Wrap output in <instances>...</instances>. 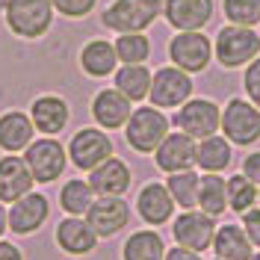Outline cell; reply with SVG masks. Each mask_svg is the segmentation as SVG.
<instances>
[{
    "label": "cell",
    "instance_id": "cell-28",
    "mask_svg": "<svg viewBox=\"0 0 260 260\" xmlns=\"http://www.w3.org/2000/svg\"><path fill=\"white\" fill-rule=\"evenodd\" d=\"M115 89L130 101H142L151 92V71L145 65H124L115 71Z\"/></svg>",
    "mask_w": 260,
    "mask_h": 260
},
{
    "label": "cell",
    "instance_id": "cell-40",
    "mask_svg": "<svg viewBox=\"0 0 260 260\" xmlns=\"http://www.w3.org/2000/svg\"><path fill=\"white\" fill-rule=\"evenodd\" d=\"M6 225H9V213H3V207H0V234L6 231Z\"/></svg>",
    "mask_w": 260,
    "mask_h": 260
},
{
    "label": "cell",
    "instance_id": "cell-31",
    "mask_svg": "<svg viewBox=\"0 0 260 260\" xmlns=\"http://www.w3.org/2000/svg\"><path fill=\"white\" fill-rule=\"evenodd\" d=\"M113 48H115V56L124 65H142L148 59V53H151V45H148V39L142 32H121Z\"/></svg>",
    "mask_w": 260,
    "mask_h": 260
},
{
    "label": "cell",
    "instance_id": "cell-3",
    "mask_svg": "<svg viewBox=\"0 0 260 260\" xmlns=\"http://www.w3.org/2000/svg\"><path fill=\"white\" fill-rule=\"evenodd\" d=\"M222 130L225 139L234 145H254L260 139V110L251 101L231 98L222 110Z\"/></svg>",
    "mask_w": 260,
    "mask_h": 260
},
{
    "label": "cell",
    "instance_id": "cell-8",
    "mask_svg": "<svg viewBox=\"0 0 260 260\" xmlns=\"http://www.w3.org/2000/svg\"><path fill=\"white\" fill-rule=\"evenodd\" d=\"M169 56L186 74H198L204 71L213 59V45L204 32H178L169 42Z\"/></svg>",
    "mask_w": 260,
    "mask_h": 260
},
{
    "label": "cell",
    "instance_id": "cell-22",
    "mask_svg": "<svg viewBox=\"0 0 260 260\" xmlns=\"http://www.w3.org/2000/svg\"><path fill=\"white\" fill-rule=\"evenodd\" d=\"M32 124L42 133H59L68 124V104L56 95H45L32 104Z\"/></svg>",
    "mask_w": 260,
    "mask_h": 260
},
{
    "label": "cell",
    "instance_id": "cell-29",
    "mask_svg": "<svg viewBox=\"0 0 260 260\" xmlns=\"http://www.w3.org/2000/svg\"><path fill=\"white\" fill-rule=\"evenodd\" d=\"M198 183H201V178L195 175L192 169H186V172H175V175H169L166 189H169V195L175 198V204L186 207V210H192L195 204H198Z\"/></svg>",
    "mask_w": 260,
    "mask_h": 260
},
{
    "label": "cell",
    "instance_id": "cell-1",
    "mask_svg": "<svg viewBox=\"0 0 260 260\" xmlns=\"http://www.w3.org/2000/svg\"><path fill=\"white\" fill-rule=\"evenodd\" d=\"M257 53H260V36L251 27L228 24L216 36V59L225 68L248 65L251 59H257Z\"/></svg>",
    "mask_w": 260,
    "mask_h": 260
},
{
    "label": "cell",
    "instance_id": "cell-7",
    "mask_svg": "<svg viewBox=\"0 0 260 260\" xmlns=\"http://www.w3.org/2000/svg\"><path fill=\"white\" fill-rule=\"evenodd\" d=\"M192 95V80L186 71H180L178 65L172 68H160L154 77H151V104L157 110H172V107H183Z\"/></svg>",
    "mask_w": 260,
    "mask_h": 260
},
{
    "label": "cell",
    "instance_id": "cell-34",
    "mask_svg": "<svg viewBox=\"0 0 260 260\" xmlns=\"http://www.w3.org/2000/svg\"><path fill=\"white\" fill-rule=\"evenodd\" d=\"M243 86H245V95L251 98V104L260 110V56L257 59H251V65L245 68Z\"/></svg>",
    "mask_w": 260,
    "mask_h": 260
},
{
    "label": "cell",
    "instance_id": "cell-4",
    "mask_svg": "<svg viewBox=\"0 0 260 260\" xmlns=\"http://www.w3.org/2000/svg\"><path fill=\"white\" fill-rule=\"evenodd\" d=\"M160 0H115L104 12V24L115 32H142L160 15Z\"/></svg>",
    "mask_w": 260,
    "mask_h": 260
},
{
    "label": "cell",
    "instance_id": "cell-12",
    "mask_svg": "<svg viewBox=\"0 0 260 260\" xmlns=\"http://www.w3.org/2000/svg\"><path fill=\"white\" fill-rule=\"evenodd\" d=\"M68 154H71V162H74L77 169L92 172L95 166H101L104 160L113 157V142H110L107 133H101V130H95V127H86L71 139Z\"/></svg>",
    "mask_w": 260,
    "mask_h": 260
},
{
    "label": "cell",
    "instance_id": "cell-5",
    "mask_svg": "<svg viewBox=\"0 0 260 260\" xmlns=\"http://www.w3.org/2000/svg\"><path fill=\"white\" fill-rule=\"evenodd\" d=\"M50 18H53L50 0H6V21L12 32L24 39H39L42 32H48Z\"/></svg>",
    "mask_w": 260,
    "mask_h": 260
},
{
    "label": "cell",
    "instance_id": "cell-14",
    "mask_svg": "<svg viewBox=\"0 0 260 260\" xmlns=\"http://www.w3.org/2000/svg\"><path fill=\"white\" fill-rule=\"evenodd\" d=\"M166 21L180 32H198L213 18V0H166Z\"/></svg>",
    "mask_w": 260,
    "mask_h": 260
},
{
    "label": "cell",
    "instance_id": "cell-11",
    "mask_svg": "<svg viewBox=\"0 0 260 260\" xmlns=\"http://www.w3.org/2000/svg\"><path fill=\"white\" fill-rule=\"evenodd\" d=\"M86 222L92 225L98 237H113L130 222V207L124 204L121 195H101L98 201H92Z\"/></svg>",
    "mask_w": 260,
    "mask_h": 260
},
{
    "label": "cell",
    "instance_id": "cell-6",
    "mask_svg": "<svg viewBox=\"0 0 260 260\" xmlns=\"http://www.w3.org/2000/svg\"><path fill=\"white\" fill-rule=\"evenodd\" d=\"M175 124L180 127V133L192 139H207L216 136V130L222 127V110L207 98H189L175 115Z\"/></svg>",
    "mask_w": 260,
    "mask_h": 260
},
{
    "label": "cell",
    "instance_id": "cell-39",
    "mask_svg": "<svg viewBox=\"0 0 260 260\" xmlns=\"http://www.w3.org/2000/svg\"><path fill=\"white\" fill-rule=\"evenodd\" d=\"M0 260H24L12 243H0Z\"/></svg>",
    "mask_w": 260,
    "mask_h": 260
},
{
    "label": "cell",
    "instance_id": "cell-25",
    "mask_svg": "<svg viewBox=\"0 0 260 260\" xmlns=\"http://www.w3.org/2000/svg\"><path fill=\"white\" fill-rule=\"evenodd\" d=\"M198 207L207 216H222L228 210V180H222L219 175H204L198 183Z\"/></svg>",
    "mask_w": 260,
    "mask_h": 260
},
{
    "label": "cell",
    "instance_id": "cell-17",
    "mask_svg": "<svg viewBox=\"0 0 260 260\" xmlns=\"http://www.w3.org/2000/svg\"><path fill=\"white\" fill-rule=\"evenodd\" d=\"M130 113H133L130 110V98H124L118 89H104L92 101V115H95L98 124L107 130H115V127H121V124H127Z\"/></svg>",
    "mask_w": 260,
    "mask_h": 260
},
{
    "label": "cell",
    "instance_id": "cell-43",
    "mask_svg": "<svg viewBox=\"0 0 260 260\" xmlns=\"http://www.w3.org/2000/svg\"><path fill=\"white\" fill-rule=\"evenodd\" d=\"M216 260H219V257H216Z\"/></svg>",
    "mask_w": 260,
    "mask_h": 260
},
{
    "label": "cell",
    "instance_id": "cell-27",
    "mask_svg": "<svg viewBox=\"0 0 260 260\" xmlns=\"http://www.w3.org/2000/svg\"><path fill=\"white\" fill-rule=\"evenodd\" d=\"M121 257L124 260H162L166 257L162 237L154 234V231H136L127 243H124Z\"/></svg>",
    "mask_w": 260,
    "mask_h": 260
},
{
    "label": "cell",
    "instance_id": "cell-38",
    "mask_svg": "<svg viewBox=\"0 0 260 260\" xmlns=\"http://www.w3.org/2000/svg\"><path fill=\"white\" fill-rule=\"evenodd\" d=\"M162 260H201V257H198V251H189V248L178 245V248L166 251V257H162Z\"/></svg>",
    "mask_w": 260,
    "mask_h": 260
},
{
    "label": "cell",
    "instance_id": "cell-15",
    "mask_svg": "<svg viewBox=\"0 0 260 260\" xmlns=\"http://www.w3.org/2000/svg\"><path fill=\"white\" fill-rule=\"evenodd\" d=\"M45 219H48V198L42 192H27L9 210V228L15 234H32L42 228Z\"/></svg>",
    "mask_w": 260,
    "mask_h": 260
},
{
    "label": "cell",
    "instance_id": "cell-20",
    "mask_svg": "<svg viewBox=\"0 0 260 260\" xmlns=\"http://www.w3.org/2000/svg\"><path fill=\"white\" fill-rule=\"evenodd\" d=\"M56 243L68 254H89L98 245V234L86 219H65L56 228Z\"/></svg>",
    "mask_w": 260,
    "mask_h": 260
},
{
    "label": "cell",
    "instance_id": "cell-21",
    "mask_svg": "<svg viewBox=\"0 0 260 260\" xmlns=\"http://www.w3.org/2000/svg\"><path fill=\"white\" fill-rule=\"evenodd\" d=\"M213 251L219 260H251V240L240 225H222L213 234Z\"/></svg>",
    "mask_w": 260,
    "mask_h": 260
},
{
    "label": "cell",
    "instance_id": "cell-41",
    "mask_svg": "<svg viewBox=\"0 0 260 260\" xmlns=\"http://www.w3.org/2000/svg\"><path fill=\"white\" fill-rule=\"evenodd\" d=\"M251 260H260V254H254V257H251Z\"/></svg>",
    "mask_w": 260,
    "mask_h": 260
},
{
    "label": "cell",
    "instance_id": "cell-33",
    "mask_svg": "<svg viewBox=\"0 0 260 260\" xmlns=\"http://www.w3.org/2000/svg\"><path fill=\"white\" fill-rule=\"evenodd\" d=\"M225 15L237 27H254L260 24V0H225Z\"/></svg>",
    "mask_w": 260,
    "mask_h": 260
},
{
    "label": "cell",
    "instance_id": "cell-32",
    "mask_svg": "<svg viewBox=\"0 0 260 260\" xmlns=\"http://www.w3.org/2000/svg\"><path fill=\"white\" fill-rule=\"evenodd\" d=\"M257 195H260V189L245 175H234V178L228 180V207L234 213L251 210L254 201H257Z\"/></svg>",
    "mask_w": 260,
    "mask_h": 260
},
{
    "label": "cell",
    "instance_id": "cell-23",
    "mask_svg": "<svg viewBox=\"0 0 260 260\" xmlns=\"http://www.w3.org/2000/svg\"><path fill=\"white\" fill-rule=\"evenodd\" d=\"M32 124L24 113L0 115V148L3 151H21L32 142Z\"/></svg>",
    "mask_w": 260,
    "mask_h": 260
},
{
    "label": "cell",
    "instance_id": "cell-26",
    "mask_svg": "<svg viewBox=\"0 0 260 260\" xmlns=\"http://www.w3.org/2000/svg\"><path fill=\"white\" fill-rule=\"evenodd\" d=\"M195 162H198V169H204L210 175H219L231 162V142H228L225 136H207V139H201V145L195 151Z\"/></svg>",
    "mask_w": 260,
    "mask_h": 260
},
{
    "label": "cell",
    "instance_id": "cell-37",
    "mask_svg": "<svg viewBox=\"0 0 260 260\" xmlns=\"http://www.w3.org/2000/svg\"><path fill=\"white\" fill-rule=\"evenodd\" d=\"M243 175L251 180L254 186H260V151L248 154V157L243 160Z\"/></svg>",
    "mask_w": 260,
    "mask_h": 260
},
{
    "label": "cell",
    "instance_id": "cell-24",
    "mask_svg": "<svg viewBox=\"0 0 260 260\" xmlns=\"http://www.w3.org/2000/svg\"><path fill=\"white\" fill-rule=\"evenodd\" d=\"M115 48L110 42H104V39H95V42H89L80 53V65L86 74H92V77H107V74H113L115 68Z\"/></svg>",
    "mask_w": 260,
    "mask_h": 260
},
{
    "label": "cell",
    "instance_id": "cell-36",
    "mask_svg": "<svg viewBox=\"0 0 260 260\" xmlns=\"http://www.w3.org/2000/svg\"><path fill=\"white\" fill-rule=\"evenodd\" d=\"M243 231H245V237L251 240V245L260 248V207H251V210L243 213Z\"/></svg>",
    "mask_w": 260,
    "mask_h": 260
},
{
    "label": "cell",
    "instance_id": "cell-18",
    "mask_svg": "<svg viewBox=\"0 0 260 260\" xmlns=\"http://www.w3.org/2000/svg\"><path fill=\"white\" fill-rule=\"evenodd\" d=\"M136 210L148 225H166L175 213V198L169 195V189L162 183H148L136 198Z\"/></svg>",
    "mask_w": 260,
    "mask_h": 260
},
{
    "label": "cell",
    "instance_id": "cell-9",
    "mask_svg": "<svg viewBox=\"0 0 260 260\" xmlns=\"http://www.w3.org/2000/svg\"><path fill=\"white\" fill-rule=\"evenodd\" d=\"M172 234L178 245L189 248V251H204L213 245V234H216V219L207 216V213H195V210H186L180 213L172 225Z\"/></svg>",
    "mask_w": 260,
    "mask_h": 260
},
{
    "label": "cell",
    "instance_id": "cell-30",
    "mask_svg": "<svg viewBox=\"0 0 260 260\" xmlns=\"http://www.w3.org/2000/svg\"><path fill=\"white\" fill-rule=\"evenodd\" d=\"M92 198H95V192H92V186L86 180H68L62 186V192H59V204H62L65 213L83 216L92 207Z\"/></svg>",
    "mask_w": 260,
    "mask_h": 260
},
{
    "label": "cell",
    "instance_id": "cell-19",
    "mask_svg": "<svg viewBox=\"0 0 260 260\" xmlns=\"http://www.w3.org/2000/svg\"><path fill=\"white\" fill-rule=\"evenodd\" d=\"M89 186H92V192H98V195H121V192H127L130 169L121 160L110 157V160H104L101 166H95V169L89 172Z\"/></svg>",
    "mask_w": 260,
    "mask_h": 260
},
{
    "label": "cell",
    "instance_id": "cell-10",
    "mask_svg": "<svg viewBox=\"0 0 260 260\" xmlns=\"http://www.w3.org/2000/svg\"><path fill=\"white\" fill-rule=\"evenodd\" d=\"M24 162L30 166L32 178L39 183H50L62 175L65 169V148L56 142V139H39V142H30L27 145V157Z\"/></svg>",
    "mask_w": 260,
    "mask_h": 260
},
{
    "label": "cell",
    "instance_id": "cell-2",
    "mask_svg": "<svg viewBox=\"0 0 260 260\" xmlns=\"http://www.w3.org/2000/svg\"><path fill=\"white\" fill-rule=\"evenodd\" d=\"M127 145L139 154H151L157 151L160 142L169 136V118L157 110V107H139L136 113H130L127 124Z\"/></svg>",
    "mask_w": 260,
    "mask_h": 260
},
{
    "label": "cell",
    "instance_id": "cell-35",
    "mask_svg": "<svg viewBox=\"0 0 260 260\" xmlns=\"http://www.w3.org/2000/svg\"><path fill=\"white\" fill-rule=\"evenodd\" d=\"M50 3H53L65 18H83L95 9L98 0H50Z\"/></svg>",
    "mask_w": 260,
    "mask_h": 260
},
{
    "label": "cell",
    "instance_id": "cell-16",
    "mask_svg": "<svg viewBox=\"0 0 260 260\" xmlns=\"http://www.w3.org/2000/svg\"><path fill=\"white\" fill-rule=\"evenodd\" d=\"M32 172L30 166L24 160H18V157H3L0 160V201H9V204H15L18 198H24V195L32 189Z\"/></svg>",
    "mask_w": 260,
    "mask_h": 260
},
{
    "label": "cell",
    "instance_id": "cell-13",
    "mask_svg": "<svg viewBox=\"0 0 260 260\" xmlns=\"http://www.w3.org/2000/svg\"><path fill=\"white\" fill-rule=\"evenodd\" d=\"M195 151H198V145H195L192 136H186V133H169L160 142V148L154 151V160H157V169L175 175V172L192 169Z\"/></svg>",
    "mask_w": 260,
    "mask_h": 260
},
{
    "label": "cell",
    "instance_id": "cell-42",
    "mask_svg": "<svg viewBox=\"0 0 260 260\" xmlns=\"http://www.w3.org/2000/svg\"><path fill=\"white\" fill-rule=\"evenodd\" d=\"M257 198H260V195H257Z\"/></svg>",
    "mask_w": 260,
    "mask_h": 260
}]
</instances>
